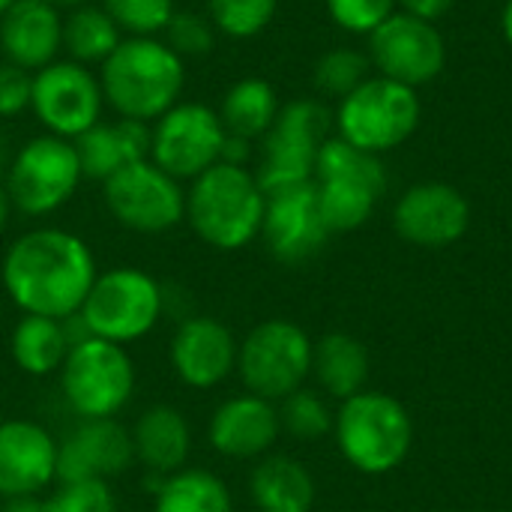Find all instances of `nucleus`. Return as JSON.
<instances>
[{
  "label": "nucleus",
  "instance_id": "c03bdc74",
  "mask_svg": "<svg viewBox=\"0 0 512 512\" xmlns=\"http://www.w3.org/2000/svg\"><path fill=\"white\" fill-rule=\"evenodd\" d=\"M15 3H18V0H0V18H3V15H6V12L15 6Z\"/></svg>",
  "mask_w": 512,
  "mask_h": 512
},
{
  "label": "nucleus",
  "instance_id": "6ab92c4d",
  "mask_svg": "<svg viewBox=\"0 0 512 512\" xmlns=\"http://www.w3.org/2000/svg\"><path fill=\"white\" fill-rule=\"evenodd\" d=\"M135 462L132 432L117 420H78L75 429L57 441V483L108 480L129 471Z\"/></svg>",
  "mask_w": 512,
  "mask_h": 512
},
{
  "label": "nucleus",
  "instance_id": "79ce46f5",
  "mask_svg": "<svg viewBox=\"0 0 512 512\" xmlns=\"http://www.w3.org/2000/svg\"><path fill=\"white\" fill-rule=\"evenodd\" d=\"M501 30H504V39L512 45V0L504 3V12H501Z\"/></svg>",
  "mask_w": 512,
  "mask_h": 512
},
{
  "label": "nucleus",
  "instance_id": "58836bf2",
  "mask_svg": "<svg viewBox=\"0 0 512 512\" xmlns=\"http://www.w3.org/2000/svg\"><path fill=\"white\" fill-rule=\"evenodd\" d=\"M408 15H414V18H423V21H438V18H444L450 9H453V3L456 0H396Z\"/></svg>",
  "mask_w": 512,
  "mask_h": 512
},
{
  "label": "nucleus",
  "instance_id": "bb28decb",
  "mask_svg": "<svg viewBox=\"0 0 512 512\" xmlns=\"http://www.w3.org/2000/svg\"><path fill=\"white\" fill-rule=\"evenodd\" d=\"M312 375L333 399H351L366 390L369 351L357 336L327 333L312 345Z\"/></svg>",
  "mask_w": 512,
  "mask_h": 512
},
{
  "label": "nucleus",
  "instance_id": "1a4fd4ad",
  "mask_svg": "<svg viewBox=\"0 0 512 512\" xmlns=\"http://www.w3.org/2000/svg\"><path fill=\"white\" fill-rule=\"evenodd\" d=\"M312 339L285 318L261 321L237 348V375L246 393L282 402L312 375Z\"/></svg>",
  "mask_w": 512,
  "mask_h": 512
},
{
  "label": "nucleus",
  "instance_id": "f03ea898",
  "mask_svg": "<svg viewBox=\"0 0 512 512\" xmlns=\"http://www.w3.org/2000/svg\"><path fill=\"white\" fill-rule=\"evenodd\" d=\"M105 105L138 123H156L180 102L186 63L159 36H123L117 51L99 66Z\"/></svg>",
  "mask_w": 512,
  "mask_h": 512
},
{
  "label": "nucleus",
  "instance_id": "9d476101",
  "mask_svg": "<svg viewBox=\"0 0 512 512\" xmlns=\"http://www.w3.org/2000/svg\"><path fill=\"white\" fill-rule=\"evenodd\" d=\"M420 126V96L414 87L384 75L366 78L354 93L339 102L336 129L348 144L384 153L405 144Z\"/></svg>",
  "mask_w": 512,
  "mask_h": 512
},
{
  "label": "nucleus",
  "instance_id": "20e7f679",
  "mask_svg": "<svg viewBox=\"0 0 512 512\" xmlns=\"http://www.w3.org/2000/svg\"><path fill=\"white\" fill-rule=\"evenodd\" d=\"M333 432L348 465L372 477L399 468L414 438L405 405L375 390H363L345 399L333 420Z\"/></svg>",
  "mask_w": 512,
  "mask_h": 512
},
{
  "label": "nucleus",
  "instance_id": "423d86ee",
  "mask_svg": "<svg viewBox=\"0 0 512 512\" xmlns=\"http://www.w3.org/2000/svg\"><path fill=\"white\" fill-rule=\"evenodd\" d=\"M387 189L378 153L360 150L345 138H327L315 162V192L330 234L360 228Z\"/></svg>",
  "mask_w": 512,
  "mask_h": 512
},
{
  "label": "nucleus",
  "instance_id": "6e6552de",
  "mask_svg": "<svg viewBox=\"0 0 512 512\" xmlns=\"http://www.w3.org/2000/svg\"><path fill=\"white\" fill-rule=\"evenodd\" d=\"M333 114L315 99H294L279 108L276 123L261 138V162L255 180L264 195L315 180L321 144L330 138Z\"/></svg>",
  "mask_w": 512,
  "mask_h": 512
},
{
  "label": "nucleus",
  "instance_id": "cd10ccee",
  "mask_svg": "<svg viewBox=\"0 0 512 512\" xmlns=\"http://www.w3.org/2000/svg\"><path fill=\"white\" fill-rule=\"evenodd\" d=\"M279 99L270 81L264 78H240L237 84L228 87L222 108H219V120L225 126V132L231 138H243V141H258L270 132V126L276 123L279 114Z\"/></svg>",
  "mask_w": 512,
  "mask_h": 512
},
{
  "label": "nucleus",
  "instance_id": "4be33fe9",
  "mask_svg": "<svg viewBox=\"0 0 512 512\" xmlns=\"http://www.w3.org/2000/svg\"><path fill=\"white\" fill-rule=\"evenodd\" d=\"M0 51L6 63L39 72L63 51V15L42 0H18L0 18Z\"/></svg>",
  "mask_w": 512,
  "mask_h": 512
},
{
  "label": "nucleus",
  "instance_id": "7ed1b4c3",
  "mask_svg": "<svg viewBox=\"0 0 512 512\" xmlns=\"http://www.w3.org/2000/svg\"><path fill=\"white\" fill-rule=\"evenodd\" d=\"M267 195L255 171L234 162H216L186 189V222L195 237L219 252H234L261 237Z\"/></svg>",
  "mask_w": 512,
  "mask_h": 512
},
{
  "label": "nucleus",
  "instance_id": "f8f14e48",
  "mask_svg": "<svg viewBox=\"0 0 512 512\" xmlns=\"http://www.w3.org/2000/svg\"><path fill=\"white\" fill-rule=\"evenodd\" d=\"M228 132L204 102H177L150 126V162L174 180H195L222 162Z\"/></svg>",
  "mask_w": 512,
  "mask_h": 512
},
{
  "label": "nucleus",
  "instance_id": "9b49d317",
  "mask_svg": "<svg viewBox=\"0 0 512 512\" xmlns=\"http://www.w3.org/2000/svg\"><path fill=\"white\" fill-rule=\"evenodd\" d=\"M81 162L75 144L57 135L30 138L6 165V195L12 210L42 219L60 210L81 186Z\"/></svg>",
  "mask_w": 512,
  "mask_h": 512
},
{
  "label": "nucleus",
  "instance_id": "2f4dec72",
  "mask_svg": "<svg viewBox=\"0 0 512 512\" xmlns=\"http://www.w3.org/2000/svg\"><path fill=\"white\" fill-rule=\"evenodd\" d=\"M279 0H207V18L231 39L258 36L276 15Z\"/></svg>",
  "mask_w": 512,
  "mask_h": 512
},
{
  "label": "nucleus",
  "instance_id": "4c0bfd02",
  "mask_svg": "<svg viewBox=\"0 0 512 512\" xmlns=\"http://www.w3.org/2000/svg\"><path fill=\"white\" fill-rule=\"evenodd\" d=\"M30 90H33V75L3 60L0 63V120H12L21 111H27Z\"/></svg>",
  "mask_w": 512,
  "mask_h": 512
},
{
  "label": "nucleus",
  "instance_id": "f257e3e1",
  "mask_svg": "<svg viewBox=\"0 0 512 512\" xmlns=\"http://www.w3.org/2000/svg\"><path fill=\"white\" fill-rule=\"evenodd\" d=\"M96 258L90 246L63 228H33L3 255L0 282L21 315L69 321L81 312L93 282Z\"/></svg>",
  "mask_w": 512,
  "mask_h": 512
},
{
  "label": "nucleus",
  "instance_id": "aec40b11",
  "mask_svg": "<svg viewBox=\"0 0 512 512\" xmlns=\"http://www.w3.org/2000/svg\"><path fill=\"white\" fill-rule=\"evenodd\" d=\"M57 483V438L33 420L0 423V498L42 495Z\"/></svg>",
  "mask_w": 512,
  "mask_h": 512
},
{
  "label": "nucleus",
  "instance_id": "b1692460",
  "mask_svg": "<svg viewBox=\"0 0 512 512\" xmlns=\"http://www.w3.org/2000/svg\"><path fill=\"white\" fill-rule=\"evenodd\" d=\"M129 432H132L135 462H141L159 480L186 468L192 456V426L180 408L150 405Z\"/></svg>",
  "mask_w": 512,
  "mask_h": 512
},
{
  "label": "nucleus",
  "instance_id": "dca6fc26",
  "mask_svg": "<svg viewBox=\"0 0 512 512\" xmlns=\"http://www.w3.org/2000/svg\"><path fill=\"white\" fill-rule=\"evenodd\" d=\"M237 348L231 327L213 315H189L177 324L168 357L180 384L192 390H213L237 372Z\"/></svg>",
  "mask_w": 512,
  "mask_h": 512
},
{
  "label": "nucleus",
  "instance_id": "a19ab883",
  "mask_svg": "<svg viewBox=\"0 0 512 512\" xmlns=\"http://www.w3.org/2000/svg\"><path fill=\"white\" fill-rule=\"evenodd\" d=\"M9 213H12V201H9V195H6V186L0 183V231H3L6 222H9Z\"/></svg>",
  "mask_w": 512,
  "mask_h": 512
},
{
  "label": "nucleus",
  "instance_id": "e433bc0d",
  "mask_svg": "<svg viewBox=\"0 0 512 512\" xmlns=\"http://www.w3.org/2000/svg\"><path fill=\"white\" fill-rule=\"evenodd\" d=\"M327 12L342 30L369 36L396 12V0H327Z\"/></svg>",
  "mask_w": 512,
  "mask_h": 512
},
{
  "label": "nucleus",
  "instance_id": "a211bd4d",
  "mask_svg": "<svg viewBox=\"0 0 512 512\" xmlns=\"http://www.w3.org/2000/svg\"><path fill=\"white\" fill-rule=\"evenodd\" d=\"M393 225L402 240L420 249H444L465 237L471 207L468 198L450 183H417L399 198Z\"/></svg>",
  "mask_w": 512,
  "mask_h": 512
},
{
  "label": "nucleus",
  "instance_id": "2eb2a0df",
  "mask_svg": "<svg viewBox=\"0 0 512 512\" xmlns=\"http://www.w3.org/2000/svg\"><path fill=\"white\" fill-rule=\"evenodd\" d=\"M369 57L384 78L417 90L444 72L447 45L432 21L393 12L378 30L369 33Z\"/></svg>",
  "mask_w": 512,
  "mask_h": 512
},
{
  "label": "nucleus",
  "instance_id": "39448f33",
  "mask_svg": "<svg viewBox=\"0 0 512 512\" xmlns=\"http://www.w3.org/2000/svg\"><path fill=\"white\" fill-rule=\"evenodd\" d=\"M165 312L162 285L141 267H111L96 276L81 312L75 315L87 336L129 345L156 330Z\"/></svg>",
  "mask_w": 512,
  "mask_h": 512
},
{
  "label": "nucleus",
  "instance_id": "a878e982",
  "mask_svg": "<svg viewBox=\"0 0 512 512\" xmlns=\"http://www.w3.org/2000/svg\"><path fill=\"white\" fill-rule=\"evenodd\" d=\"M249 495L261 512H312L315 480L291 456H264L249 477Z\"/></svg>",
  "mask_w": 512,
  "mask_h": 512
},
{
  "label": "nucleus",
  "instance_id": "5701e85b",
  "mask_svg": "<svg viewBox=\"0 0 512 512\" xmlns=\"http://www.w3.org/2000/svg\"><path fill=\"white\" fill-rule=\"evenodd\" d=\"M72 144H75L84 180L105 183L120 168L150 159V123L123 120V117H117L114 123L99 120Z\"/></svg>",
  "mask_w": 512,
  "mask_h": 512
},
{
  "label": "nucleus",
  "instance_id": "ddd939ff",
  "mask_svg": "<svg viewBox=\"0 0 512 512\" xmlns=\"http://www.w3.org/2000/svg\"><path fill=\"white\" fill-rule=\"evenodd\" d=\"M114 222L138 234H165L186 222V189L150 159L120 168L102 183Z\"/></svg>",
  "mask_w": 512,
  "mask_h": 512
},
{
  "label": "nucleus",
  "instance_id": "a18cd8bd",
  "mask_svg": "<svg viewBox=\"0 0 512 512\" xmlns=\"http://www.w3.org/2000/svg\"><path fill=\"white\" fill-rule=\"evenodd\" d=\"M6 165H9V162H6V150H3V144H0V174H6Z\"/></svg>",
  "mask_w": 512,
  "mask_h": 512
},
{
  "label": "nucleus",
  "instance_id": "473e14b6",
  "mask_svg": "<svg viewBox=\"0 0 512 512\" xmlns=\"http://www.w3.org/2000/svg\"><path fill=\"white\" fill-rule=\"evenodd\" d=\"M369 72V57L354 48H333L315 63V87L327 96L345 99L354 93Z\"/></svg>",
  "mask_w": 512,
  "mask_h": 512
},
{
  "label": "nucleus",
  "instance_id": "f704fd0d",
  "mask_svg": "<svg viewBox=\"0 0 512 512\" xmlns=\"http://www.w3.org/2000/svg\"><path fill=\"white\" fill-rule=\"evenodd\" d=\"M45 507L48 512H117V495L108 480H72L57 483Z\"/></svg>",
  "mask_w": 512,
  "mask_h": 512
},
{
  "label": "nucleus",
  "instance_id": "7c9ffc66",
  "mask_svg": "<svg viewBox=\"0 0 512 512\" xmlns=\"http://www.w3.org/2000/svg\"><path fill=\"white\" fill-rule=\"evenodd\" d=\"M279 411V426L282 432H288L297 441H318L333 429V414L327 408V402L315 393V390H294L291 396L282 399Z\"/></svg>",
  "mask_w": 512,
  "mask_h": 512
},
{
  "label": "nucleus",
  "instance_id": "c9c22d12",
  "mask_svg": "<svg viewBox=\"0 0 512 512\" xmlns=\"http://www.w3.org/2000/svg\"><path fill=\"white\" fill-rule=\"evenodd\" d=\"M213 39H216L213 21L207 15H198V12H180L177 9L165 27V45L174 54H180L183 60L207 54L213 48Z\"/></svg>",
  "mask_w": 512,
  "mask_h": 512
},
{
  "label": "nucleus",
  "instance_id": "f3484780",
  "mask_svg": "<svg viewBox=\"0 0 512 512\" xmlns=\"http://www.w3.org/2000/svg\"><path fill=\"white\" fill-rule=\"evenodd\" d=\"M261 237L282 264H303L324 249L330 228L318 207L315 180L267 195Z\"/></svg>",
  "mask_w": 512,
  "mask_h": 512
},
{
  "label": "nucleus",
  "instance_id": "72a5a7b5",
  "mask_svg": "<svg viewBox=\"0 0 512 512\" xmlns=\"http://www.w3.org/2000/svg\"><path fill=\"white\" fill-rule=\"evenodd\" d=\"M102 9L126 36H159L174 18V0H102Z\"/></svg>",
  "mask_w": 512,
  "mask_h": 512
},
{
  "label": "nucleus",
  "instance_id": "37998d69",
  "mask_svg": "<svg viewBox=\"0 0 512 512\" xmlns=\"http://www.w3.org/2000/svg\"><path fill=\"white\" fill-rule=\"evenodd\" d=\"M42 3H48V6H54V9H78V6H87V3H93V0H42Z\"/></svg>",
  "mask_w": 512,
  "mask_h": 512
},
{
  "label": "nucleus",
  "instance_id": "ea45409f",
  "mask_svg": "<svg viewBox=\"0 0 512 512\" xmlns=\"http://www.w3.org/2000/svg\"><path fill=\"white\" fill-rule=\"evenodd\" d=\"M0 512H48V507H45L42 495H30V498H9V501H3V510Z\"/></svg>",
  "mask_w": 512,
  "mask_h": 512
},
{
  "label": "nucleus",
  "instance_id": "c756f323",
  "mask_svg": "<svg viewBox=\"0 0 512 512\" xmlns=\"http://www.w3.org/2000/svg\"><path fill=\"white\" fill-rule=\"evenodd\" d=\"M123 42V30L114 24V18L102 6H78L69 9L63 18V51L69 60L84 63V66H102L117 45Z\"/></svg>",
  "mask_w": 512,
  "mask_h": 512
},
{
  "label": "nucleus",
  "instance_id": "0eeeda50",
  "mask_svg": "<svg viewBox=\"0 0 512 512\" xmlns=\"http://www.w3.org/2000/svg\"><path fill=\"white\" fill-rule=\"evenodd\" d=\"M57 375L63 402L78 420L117 417L135 396V363L129 351L96 336L75 342Z\"/></svg>",
  "mask_w": 512,
  "mask_h": 512
},
{
  "label": "nucleus",
  "instance_id": "c85d7f7f",
  "mask_svg": "<svg viewBox=\"0 0 512 512\" xmlns=\"http://www.w3.org/2000/svg\"><path fill=\"white\" fill-rule=\"evenodd\" d=\"M153 512H234L222 477L204 468H183L159 480Z\"/></svg>",
  "mask_w": 512,
  "mask_h": 512
},
{
  "label": "nucleus",
  "instance_id": "4468645a",
  "mask_svg": "<svg viewBox=\"0 0 512 512\" xmlns=\"http://www.w3.org/2000/svg\"><path fill=\"white\" fill-rule=\"evenodd\" d=\"M105 96L99 72L75 60H54L33 72L30 111L48 135L75 141L102 120Z\"/></svg>",
  "mask_w": 512,
  "mask_h": 512
},
{
  "label": "nucleus",
  "instance_id": "49530a36",
  "mask_svg": "<svg viewBox=\"0 0 512 512\" xmlns=\"http://www.w3.org/2000/svg\"><path fill=\"white\" fill-rule=\"evenodd\" d=\"M510 512H512V510H510Z\"/></svg>",
  "mask_w": 512,
  "mask_h": 512
},
{
  "label": "nucleus",
  "instance_id": "393cba45",
  "mask_svg": "<svg viewBox=\"0 0 512 512\" xmlns=\"http://www.w3.org/2000/svg\"><path fill=\"white\" fill-rule=\"evenodd\" d=\"M75 342L81 339L72 333L69 321H57L45 315H21V321L12 327L9 336V354L24 375L48 378L63 369Z\"/></svg>",
  "mask_w": 512,
  "mask_h": 512
},
{
  "label": "nucleus",
  "instance_id": "412c9836",
  "mask_svg": "<svg viewBox=\"0 0 512 512\" xmlns=\"http://www.w3.org/2000/svg\"><path fill=\"white\" fill-rule=\"evenodd\" d=\"M279 435L276 405L252 393L225 399L207 423V441L225 459H264Z\"/></svg>",
  "mask_w": 512,
  "mask_h": 512
}]
</instances>
